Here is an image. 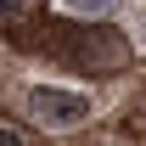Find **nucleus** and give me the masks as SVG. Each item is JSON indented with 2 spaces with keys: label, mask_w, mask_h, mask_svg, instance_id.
<instances>
[{
  "label": "nucleus",
  "mask_w": 146,
  "mask_h": 146,
  "mask_svg": "<svg viewBox=\"0 0 146 146\" xmlns=\"http://www.w3.org/2000/svg\"><path fill=\"white\" fill-rule=\"evenodd\" d=\"M28 112L45 129H73L90 118V96L84 90H56V84H28Z\"/></svg>",
  "instance_id": "nucleus-1"
},
{
  "label": "nucleus",
  "mask_w": 146,
  "mask_h": 146,
  "mask_svg": "<svg viewBox=\"0 0 146 146\" xmlns=\"http://www.w3.org/2000/svg\"><path fill=\"white\" fill-rule=\"evenodd\" d=\"M62 6H68V11H79V17H101L112 0H62Z\"/></svg>",
  "instance_id": "nucleus-2"
},
{
  "label": "nucleus",
  "mask_w": 146,
  "mask_h": 146,
  "mask_svg": "<svg viewBox=\"0 0 146 146\" xmlns=\"http://www.w3.org/2000/svg\"><path fill=\"white\" fill-rule=\"evenodd\" d=\"M23 6H34V0H0V17H11V11H23Z\"/></svg>",
  "instance_id": "nucleus-3"
},
{
  "label": "nucleus",
  "mask_w": 146,
  "mask_h": 146,
  "mask_svg": "<svg viewBox=\"0 0 146 146\" xmlns=\"http://www.w3.org/2000/svg\"><path fill=\"white\" fill-rule=\"evenodd\" d=\"M0 146H23V135H17V129H6V124H0Z\"/></svg>",
  "instance_id": "nucleus-4"
}]
</instances>
